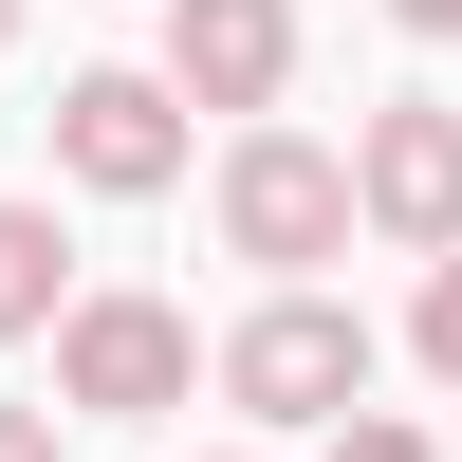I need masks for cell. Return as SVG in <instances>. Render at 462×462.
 Wrapping results in <instances>:
<instances>
[{
	"label": "cell",
	"mask_w": 462,
	"mask_h": 462,
	"mask_svg": "<svg viewBox=\"0 0 462 462\" xmlns=\"http://www.w3.org/2000/svg\"><path fill=\"white\" fill-rule=\"evenodd\" d=\"M352 204H370L389 259H462V111L444 93H389L352 130Z\"/></svg>",
	"instance_id": "4"
},
{
	"label": "cell",
	"mask_w": 462,
	"mask_h": 462,
	"mask_svg": "<svg viewBox=\"0 0 462 462\" xmlns=\"http://www.w3.org/2000/svg\"><path fill=\"white\" fill-rule=\"evenodd\" d=\"M56 407L167 426V407H204V333H185L167 296H74V315H56Z\"/></svg>",
	"instance_id": "3"
},
{
	"label": "cell",
	"mask_w": 462,
	"mask_h": 462,
	"mask_svg": "<svg viewBox=\"0 0 462 462\" xmlns=\"http://www.w3.org/2000/svg\"><path fill=\"white\" fill-rule=\"evenodd\" d=\"M222 462H241V444H222Z\"/></svg>",
	"instance_id": "13"
},
{
	"label": "cell",
	"mask_w": 462,
	"mask_h": 462,
	"mask_svg": "<svg viewBox=\"0 0 462 462\" xmlns=\"http://www.w3.org/2000/svg\"><path fill=\"white\" fill-rule=\"evenodd\" d=\"M407 352H426L444 389H462V259H426V315H407Z\"/></svg>",
	"instance_id": "9"
},
{
	"label": "cell",
	"mask_w": 462,
	"mask_h": 462,
	"mask_svg": "<svg viewBox=\"0 0 462 462\" xmlns=\"http://www.w3.org/2000/svg\"><path fill=\"white\" fill-rule=\"evenodd\" d=\"M278 74H296V0H167V93L185 111H278Z\"/></svg>",
	"instance_id": "6"
},
{
	"label": "cell",
	"mask_w": 462,
	"mask_h": 462,
	"mask_svg": "<svg viewBox=\"0 0 462 462\" xmlns=\"http://www.w3.org/2000/svg\"><path fill=\"white\" fill-rule=\"evenodd\" d=\"M0 37H19V0H0Z\"/></svg>",
	"instance_id": "12"
},
{
	"label": "cell",
	"mask_w": 462,
	"mask_h": 462,
	"mask_svg": "<svg viewBox=\"0 0 462 462\" xmlns=\"http://www.w3.org/2000/svg\"><path fill=\"white\" fill-rule=\"evenodd\" d=\"M0 462H56V407H0Z\"/></svg>",
	"instance_id": "10"
},
{
	"label": "cell",
	"mask_w": 462,
	"mask_h": 462,
	"mask_svg": "<svg viewBox=\"0 0 462 462\" xmlns=\"http://www.w3.org/2000/svg\"><path fill=\"white\" fill-rule=\"evenodd\" d=\"M315 462H444V444L407 426V407H352V426H315Z\"/></svg>",
	"instance_id": "8"
},
{
	"label": "cell",
	"mask_w": 462,
	"mask_h": 462,
	"mask_svg": "<svg viewBox=\"0 0 462 462\" xmlns=\"http://www.w3.org/2000/svg\"><path fill=\"white\" fill-rule=\"evenodd\" d=\"M74 315V241H56V204H19V185H0V352H19V333H56Z\"/></svg>",
	"instance_id": "7"
},
{
	"label": "cell",
	"mask_w": 462,
	"mask_h": 462,
	"mask_svg": "<svg viewBox=\"0 0 462 462\" xmlns=\"http://www.w3.org/2000/svg\"><path fill=\"white\" fill-rule=\"evenodd\" d=\"M56 167L93 185V204H167L185 185V93L167 74H74L56 93Z\"/></svg>",
	"instance_id": "5"
},
{
	"label": "cell",
	"mask_w": 462,
	"mask_h": 462,
	"mask_svg": "<svg viewBox=\"0 0 462 462\" xmlns=\"http://www.w3.org/2000/svg\"><path fill=\"white\" fill-rule=\"evenodd\" d=\"M370 370H389V352H370V315H352V296H315V278H278L241 333H222V407H241V426H352Z\"/></svg>",
	"instance_id": "1"
},
{
	"label": "cell",
	"mask_w": 462,
	"mask_h": 462,
	"mask_svg": "<svg viewBox=\"0 0 462 462\" xmlns=\"http://www.w3.org/2000/svg\"><path fill=\"white\" fill-rule=\"evenodd\" d=\"M389 19H407V37H462V0H389Z\"/></svg>",
	"instance_id": "11"
},
{
	"label": "cell",
	"mask_w": 462,
	"mask_h": 462,
	"mask_svg": "<svg viewBox=\"0 0 462 462\" xmlns=\"http://www.w3.org/2000/svg\"><path fill=\"white\" fill-rule=\"evenodd\" d=\"M352 241H370L352 148H315V130H278V111H259V130L222 148V259H259V278H315V259H352Z\"/></svg>",
	"instance_id": "2"
}]
</instances>
